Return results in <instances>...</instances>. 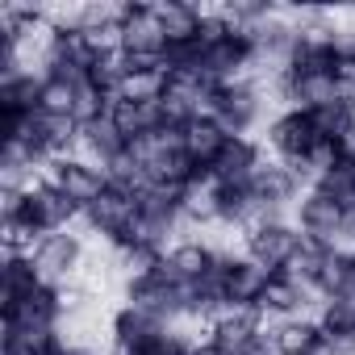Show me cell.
<instances>
[{"label":"cell","instance_id":"cell-17","mask_svg":"<svg viewBox=\"0 0 355 355\" xmlns=\"http://www.w3.org/2000/svg\"><path fill=\"white\" fill-rule=\"evenodd\" d=\"M159 30L167 38V51L180 46H201V26H205V5H189V0H159L155 5Z\"/></svg>","mask_w":355,"mask_h":355},{"label":"cell","instance_id":"cell-32","mask_svg":"<svg viewBox=\"0 0 355 355\" xmlns=\"http://www.w3.org/2000/svg\"><path fill=\"white\" fill-rule=\"evenodd\" d=\"M347 251H351V276H355V247H347Z\"/></svg>","mask_w":355,"mask_h":355},{"label":"cell","instance_id":"cell-12","mask_svg":"<svg viewBox=\"0 0 355 355\" xmlns=\"http://www.w3.org/2000/svg\"><path fill=\"white\" fill-rule=\"evenodd\" d=\"M251 197H255V205L263 209V214H272V218H293V209H297V201H301V193H305V184L297 180V175L280 163V159H268L255 175H251Z\"/></svg>","mask_w":355,"mask_h":355},{"label":"cell","instance_id":"cell-22","mask_svg":"<svg viewBox=\"0 0 355 355\" xmlns=\"http://www.w3.org/2000/svg\"><path fill=\"white\" fill-rule=\"evenodd\" d=\"M313 318H318V326H322L326 338L343 343L355 355V288L334 293V297H322V305H318Z\"/></svg>","mask_w":355,"mask_h":355},{"label":"cell","instance_id":"cell-6","mask_svg":"<svg viewBox=\"0 0 355 355\" xmlns=\"http://www.w3.org/2000/svg\"><path fill=\"white\" fill-rule=\"evenodd\" d=\"M272 276H276V272L259 268L239 243H230V247H222L214 284H218V293H222L226 305H255V309H259V297H263V288H268Z\"/></svg>","mask_w":355,"mask_h":355},{"label":"cell","instance_id":"cell-28","mask_svg":"<svg viewBox=\"0 0 355 355\" xmlns=\"http://www.w3.org/2000/svg\"><path fill=\"white\" fill-rule=\"evenodd\" d=\"M318 189H322V193H330L347 214H355V163H351V159H343L338 167H330L322 180H318Z\"/></svg>","mask_w":355,"mask_h":355},{"label":"cell","instance_id":"cell-15","mask_svg":"<svg viewBox=\"0 0 355 355\" xmlns=\"http://www.w3.org/2000/svg\"><path fill=\"white\" fill-rule=\"evenodd\" d=\"M63 322L67 318H63L55 284H42L38 293L5 305V330H63Z\"/></svg>","mask_w":355,"mask_h":355},{"label":"cell","instance_id":"cell-16","mask_svg":"<svg viewBox=\"0 0 355 355\" xmlns=\"http://www.w3.org/2000/svg\"><path fill=\"white\" fill-rule=\"evenodd\" d=\"M268 146L259 138H230L226 150L218 155V163L209 167V180L214 184H251V175L268 163Z\"/></svg>","mask_w":355,"mask_h":355},{"label":"cell","instance_id":"cell-7","mask_svg":"<svg viewBox=\"0 0 355 355\" xmlns=\"http://www.w3.org/2000/svg\"><path fill=\"white\" fill-rule=\"evenodd\" d=\"M259 142L268 146L272 159H280V163H301V159H309V150L322 142V134H318V125H313V113H305V109H276V113L268 117Z\"/></svg>","mask_w":355,"mask_h":355},{"label":"cell","instance_id":"cell-14","mask_svg":"<svg viewBox=\"0 0 355 355\" xmlns=\"http://www.w3.org/2000/svg\"><path fill=\"white\" fill-rule=\"evenodd\" d=\"M318 305H322V297H318V293H309L301 280H293V276H284V272H276V276L268 280L263 297H259V313H263L268 322H284V318H313V313H318Z\"/></svg>","mask_w":355,"mask_h":355},{"label":"cell","instance_id":"cell-9","mask_svg":"<svg viewBox=\"0 0 355 355\" xmlns=\"http://www.w3.org/2000/svg\"><path fill=\"white\" fill-rule=\"evenodd\" d=\"M293 222L297 230L305 234V243H318V247H343V230H347V209L322 193L318 184L301 193L297 209H293Z\"/></svg>","mask_w":355,"mask_h":355},{"label":"cell","instance_id":"cell-13","mask_svg":"<svg viewBox=\"0 0 355 355\" xmlns=\"http://www.w3.org/2000/svg\"><path fill=\"white\" fill-rule=\"evenodd\" d=\"M121 55L142 63H163L167 38L159 30L155 5H121Z\"/></svg>","mask_w":355,"mask_h":355},{"label":"cell","instance_id":"cell-19","mask_svg":"<svg viewBox=\"0 0 355 355\" xmlns=\"http://www.w3.org/2000/svg\"><path fill=\"white\" fill-rule=\"evenodd\" d=\"M230 138H234V134H230L214 113H197V117L180 130V142H184V150L193 155V163H197L201 171H209V167L218 163V155L226 150Z\"/></svg>","mask_w":355,"mask_h":355},{"label":"cell","instance_id":"cell-21","mask_svg":"<svg viewBox=\"0 0 355 355\" xmlns=\"http://www.w3.org/2000/svg\"><path fill=\"white\" fill-rule=\"evenodd\" d=\"M84 159H92L96 167H113L125 150H130V142L121 138V130L109 121V117H101V121H88V125H80V146H76Z\"/></svg>","mask_w":355,"mask_h":355},{"label":"cell","instance_id":"cell-2","mask_svg":"<svg viewBox=\"0 0 355 355\" xmlns=\"http://www.w3.org/2000/svg\"><path fill=\"white\" fill-rule=\"evenodd\" d=\"M80 230L96 247H121L138 239V193L109 184L101 201H92L80 218Z\"/></svg>","mask_w":355,"mask_h":355},{"label":"cell","instance_id":"cell-3","mask_svg":"<svg viewBox=\"0 0 355 355\" xmlns=\"http://www.w3.org/2000/svg\"><path fill=\"white\" fill-rule=\"evenodd\" d=\"M239 247H243L259 268L284 272V268L293 263V255L305 247V234L297 230L293 218H272V214H263V218H255V222L239 234Z\"/></svg>","mask_w":355,"mask_h":355},{"label":"cell","instance_id":"cell-26","mask_svg":"<svg viewBox=\"0 0 355 355\" xmlns=\"http://www.w3.org/2000/svg\"><path fill=\"white\" fill-rule=\"evenodd\" d=\"M80 88H84V80L42 76V105H38V113H46V117H76Z\"/></svg>","mask_w":355,"mask_h":355},{"label":"cell","instance_id":"cell-27","mask_svg":"<svg viewBox=\"0 0 355 355\" xmlns=\"http://www.w3.org/2000/svg\"><path fill=\"white\" fill-rule=\"evenodd\" d=\"M63 330H5V355H63Z\"/></svg>","mask_w":355,"mask_h":355},{"label":"cell","instance_id":"cell-18","mask_svg":"<svg viewBox=\"0 0 355 355\" xmlns=\"http://www.w3.org/2000/svg\"><path fill=\"white\" fill-rule=\"evenodd\" d=\"M105 251H109V268H113L117 288H125V284H134V280H142V276L159 272V268H163V251H167V247L146 243V239H134V243L105 247Z\"/></svg>","mask_w":355,"mask_h":355},{"label":"cell","instance_id":"cell-30","mask_svg":"<svg viewBox=\"0 0 355 355\" xmlns=\"http://www.w3.org/2000/svg\"><path fill=\"white\" fill-rule=\"evenodd\" d=\"M243 355H276V347H272V338H268V334H259V338H255Z\"/></svg>","mask_w":355,"mask_h":355},{"label":"cell","instance_id":"cell-23","mask_svg":"<svg viewBox=\"0 0 355 355\" xmlns=\"http://www.w3.org/2000/svg\"><path fill=\"white\" fill-rule=\"evenodd\" d=\"M268 338H272L276 355H309L326 334H322L318 318H284V322H268Z\"/></svg>","mask_w":355,"mask_h":355},{"label":"cell","instance_id":"cell-31","mask_svg":"<svg viewBox=\"0 0 355 355\" xmlns=\"http://www.w3.org/2000/svg\"><path fill=\"white\" fill-rule=\"evenodd\" d=\"M193 355H222V351H218V347H209V343H205V338H201V343H197V351H193Z\"/></svg>","mask_w":355,"mask_h":355},{"label":"cell","instance_id":"cell-29","mask_svg":"<svg viewBox=\"0 0 355 355\" xmlns=\"http://www.w3.org/2000/svg\"><path fill=\"white\" fill-rule=\"evenodd\" d=\"M309 355H351V351H347L343 343H334V338H322V343H318Z\"/></svg>","mask_w":355,"mask_h":355},{"label":"cell","instance_id":"cell-25","mask_svg":"<svg viewBox=\"0 0 355 355\" xmlns=\"http://www.w3.org/2000/svg\"><path fill=\"white\" fill-rule=\"evenodd\" d=\"M347 288H355L351 251H347V247H326V251H322V268H318L313 293H318V297H334V293H347Z\"/></svg>","mask_w":355,"mask_h":355},{"label":"cell","instance_id":"cell-1","mask_svg":"<svg viewBox=\"0 0 355 355\" xmlns=\"http://www.w3.org/2000/svg\"><path fill=\"white\" fill-rule=\"evenodd\" d=\"M0 218H17L26 222L38 239L46 234H59V230H76L80 226V209L46 180V175H38V180L30 189H0Z\"/></svg>","mask_w":355,"mask_h":355},{"label":"cell","instance_id":"cell-20","mask_svg":"<svg viewBox=\"0 0 355 355\" xmlns=\"http://www.w3.org/2000/svg\"><path fill=\"white\" fill-rule=\"evenodd\" d=\"M42 105V71L26 67L13 76H0V121H21Z\"/></svg>","mask_w":355,"mask_h":355},{"label":"cell","instance_id":"cell-4","mask_svg":"<svg viewBox=\"0 0 355 355\" xmlns=\"http://www.w3.org/2000/svg\"><path fill=\"white\" fill-rule=\"evenodd\" d=\"M92 251H96V243H92L80 226H76V230H59V234L38 239V247H34V268H38V276H42L46 284H71V280H80V276L88 272Z\"/></svg>","mask_w":355,"mask_h":355},{"label":"cell","instance_id":"cell-10","mask_svg":"<svg viewBox=\"0 0 355 355\" xmlns=\"http://www.w3.org/2000/svg\"><path fill=\"white\" fill-rule=\"evenodd\" d=\"M121 301H130V305L146 309L150 318H159V322H167V326H180V322H184L189 288H184V284H175V280L159 268V272H150V276H142V280L125 284V288H121Z\"/></svg>","mask_w":355,"mask_h":355},{"label":"cell","instance_id":"cell-11","mask_svg":"<svg viewBox=\"0 0 355 355\" xmlns=\"http://www.w3.org/2000/svg\"><path fill=\"white\" fill-rule=\"evenodd\" d=\"M259 334H268V318L255 305H226L209 326H205V343L218 347L222 355H243Z\"/></svg>","mask_w":355,"mask_h":355},{"label":"cell","instance_id":"cell-24","mask_svg":"<svg viewBox=\"0 0 355 355\" xmlns=\"http://www.w3.org/2000/svg\"><path fill=\"white\" fill-rule=\"evenodd\" d=\"M46 280L38 276V268H34V255H5L0 259V301H21V297H30V293H38Z\"/></svg>","mask_w":355,"mask_h":355},{"label":"cell","instance_id":"cell-8","mask_svg":"<svg viewBox=\"0 0 355 355\" xmlns=\"http://www.w3.org/2000/svg\"><path fill=\"white\" fill-rule=\"evenodd\" d=\"M46 180L84 214L92 201H101L105 197V189H109V171L105 167H96L92 159H84L80 150H71V155H63V159H55V163H46Z\"/></svg>","mask_w":355,"mask_h":355},{"label":"cell","instance_id":"cell-5","mask_svg":"<svg viewBox=\"0 0 355 355\" xmlns=\"http://www.w3.org/2000/svg\"><path fill=\"white\" fill-rule=\"evenodd\" d=\"M222 247H230L226 239H214V234H180L167 251H163V272L175 280V284H205L214 280L218 272V259H222Z\"/></svg>","mask_w":355,"mask_h":355}]
</instances>
